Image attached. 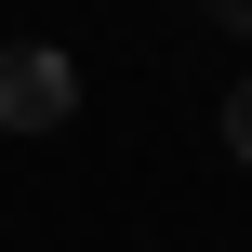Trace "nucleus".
<instances>
[{"instance_id":"f257e3e1","label":"nucleus","mask_w":252,"mask_h":252,"mask_svg":"<svg viewBox=\"0 0 252 252\" xmlns=\"http://www.w3.org/2000/svg\"><path fill=\"white\" fill-rule=\"evenodd\" d=\"M80 120V66L53 40H0V133H66Z\"/></svg>"},{"instance_id":"f03ea898","label":"nucleus","mask_w":252,"mask_h":252,"mask_svg":"<svg viewBox=\"0 0 252 252\" xmlns=\"http://www.w3.org/2000/svg\"><path fill=\"white\" fill-rule=\"evenodd\" d=\"M226 146H239V159H252V80H239V93H226Z\"/></svg>"},{"instance_id":"7ed1b4c3","label":"nucleus","mask_w":252,"mask_h":252,"mask_svg":"<svg viewBox=\"0 0 252 252\" xmlns=\"http://www.w3.org/2000/svg\"><path fill=\"white\" fill-rule=\"evenodd\" d=\"M213 27H239V40H252V0H213Z\"/></svg>"}]
</instances>
